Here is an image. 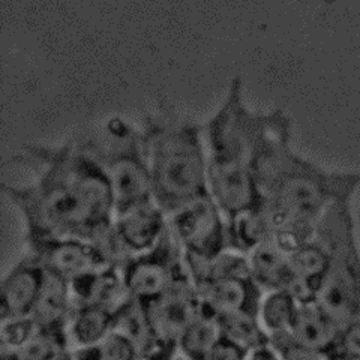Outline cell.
I'll list each match as a JSON object with an SVG mask.
<instances>
[{"mask_svg":"<svg viewBox=\"0 0 360 360\" xmlns=\"http://www.w3.org/2000/svg\"><path fill=\"white\" fill-rule=\"evenodd\" d=\"M74 360H140L141 353L132 341L112 330L98 344L71 352Z\"/></svg>","mask_w":360,"mask_h":360,"instance_id":"7402d4cb","label":"cell"},{"mask_svg":"<svg viewBox=\"0 0 360 360\" xmlns=\"http://www.w3.org/2000/svg\"><path fill=\"white\" fill-rule=\"evenodd\" d=\"M251 276L263 291L295 288V274L290 264L288 251L275 240H269L248 254Z\"/></svg>","mask_w":360,"mask_h":360,"instance_id":"9a60e30c","label":"cell"},{"mask_svg":"<svg viewBox=\"0 0 360 360\" xmlns=\"http://www.w3.org/2000/svg\"><path fill=\"white\" fill-rule=\"evenodd\" d=\"M168 233V213L153 200L117 213L111 242L122 263L129 257L153 250Z\"/></svg>","mask_w":360,"mask_h":360,"instance_id":"30bf717a","label":"cell"},{"mask_svg":"<svg viewBox=\"0 0 360 360\" xmlns=\"http://www.w3.org/2000/svg\"><path fill=\"white\" fill-rule=\"evenodd\" d=\"M74 311V297L70 281L47 272L44 287L32 317L39 326V330L58 336L66 344V328Z\"/></svg>","mask_w":360,"mask_h":360,"instance_id":"5bb4252c","label":"cell"},{"mask_svg":"<svg viewBox=\"0 0 360 360\" xmlns=\"http://www.w3.org/2000/svg\"><path fill=\"white\" fill-rule=\"evenodd\" d=\"M176 360H188L186 357H184V356H180L179 353H177V357H176Z\"/></svg>","mask_w":360,"mask_h":360,"instance_id":"f1b7e54d","label":"cell"},{"mask_svg":"<svg viewBox=\"0 0 360 360\" xmlns=\"http://www.w3.org/2000/svg\"><path fill=\"white\" fill-rule=\"evenodd\" d=\"M217 320L222 336L238 344L248 353L270 342V336L257 314L230 312L218 315Z\"/></svg>","mask_w":360,"mask_h":360,"instance_id":"44dd1931","label":"cell"},{"mask_svg":"<svg viewBox=\"0 0 360 360\" xmlns=\"http://www.w3.org/2000/svg\"><path fill=\"white\" fill-rule=\"evenodd\" d=\"M330 248V263L315 302L342 328L360 317V248L352 200H341L326 212L315 229Z\"/></svg>","mask_w":360,"mask_h":360,"instance_id":"5b68a950","label":"cell"},{"mask_svg":"<svg viewBox=\"0 0 360 360\" xmlns=\"http://www.w3.org/2000/svg\"><path fill=\"white\" fill-rule=\"evenodd\" d=\"M115 330L127 336L139 348L141 356L158 347L149 314L143 303L131 299L115 314Z\"/></svg>","mask_w":360,"mask_h":360,"instance_id":"ffe728a7","label":"cell"},{"mask_svg":"<svg viewBox=\"0 0 360 360\" xmlns=\"http://www.w3.org/2000/svg\"><path fill=\"white\" fill-rule=\"evenodd\" d=\"M39 332V326L32 315L0 320V350H18Z\"/></svg>","mask_w":360,"mask_h":360,"instance_id":"603a6c76","label":"cell"},{"mask_svg":"<svg viewBox=\"0 0 360 360\" xmlns=\"http://www.w3.org/2000/svg\"><path fill=\"white\" fill-rule=\"evenodd\" d=\"M246 360H284L281 353L276 350V348L272 344L263 345L260 348H255V350L248 353Z\"/></svg>","mask_w":360,"mask_h":360,"instance_id":"83f0119b","label":"cell"},{"mask_svg":"<svg viewBox=\"0 0 360 360\" xmlns=\"http://www.w3.org/2000/svg\"><path fill=\"white\" fill-rule=\"evenodd\" d=\"M185 274L184 252L172 233L153 250L122 262V275L129 296L143 305L162 296Z\"/></svg>","mask_w":360,"mask_h":360,"instance_id":"ba28073f","label":"cell"},{"mask_svg":"<svg viewBox=\"0 0 360 360\" xmlns=\"http://www.w3.org/2000/svg\"><path fill=\"white\" fill-rule=\"evenodd\" d=\"M248 352L238 344L231 342L227 338L221 336L217 345L212 348L206 360H246Z\"/></svg>","mask_w":360,"mask_h":360,"instance_id":"484cf974","label":"cell"},{"mask_svg":"<svg viewBox=\"0 0 360 360\" xmlns=\"http://www.w3.org/2000/svg\"><path fill=\"white\" fill-rule=\"evenodd\" d=\"M221 336L217 317L201 307V312L180 335L176 345L177 353L188 360H206Z\"/></svg>","mask_w":360,"mask_h":360,"instance_id":"ac0fdd59","label":"cell"},{"mask_svg":"<svg viewBox=\"0 0 360 360\" xmlns=\"http://www.w3.org/2000/svg\"><path fill=\"white\" fill-rule=\"evenodd\" d=\"M47 270L26 252L5 274L0 285V320L26 317L35 311Z\"/></svg>","mask_w":360,"mask_h":360,"instance_id":"7c38bea8","label":"cell"},{"mask_svg":"<svg viewBox=\"0 0 360 360\" xmlns=\"http://www.w3.org/2000/svg\"><path fill=\"white\" fill-rule=\"evenodd\" d=\"M205 311L218 317L230 312L258 315L263 290L252 278H219L195 285Z\"/></svg>","mask_w":360,"mask_h":360,"instance_id":"4fadbf2b","label":"cell"},{"mask_svg":"<svg viewBox=\"0 0 360 360\" xmlns=\"http://www.w3.org/2000/svg\"><path fill=\"white\" fill-rule=\"evenodd\" d=\"M284 112H257L246 105L242 78L230 83L227 96L202 125L209 193L230 218L257 206V165L269 135Z\"/></svg>","mask_w":360,"mask_h":360,"instance_id":"3957f363","label":"cell"},{"mask_svg":"<svg viewBox=\"0 0 360 360\" xmlns=\"http://www.w3.org/2000/svg\"><path fill=\"white\" fill-rule=\"evenodd\" d=\"M115 330V314L98 305H77L66 328V341L71 352L98 344Z\"/></svg>","mask_w":360,"mask_h":360,"instance_id":"e0dca14e","label":"cell"},{"mask_svg":"<svg viewBox=\"0 0 360 360\" xmlns=\"http://www.w3.org/2000/svg\"><path fill=\"white\" fill-rule=\"evenodd\" d=\"M78 143L107 173L115 194L116 215L155 200L140 128L116 117Z\"/></svg>","mask_w":360,"mask_h":360,"instance_id":"8992f818","label":"cell"},{"mask_svg":"<svg viewBox=\"0 0 360 360\" xmlns=\"http://www.w3.org/2000/svg\"><path fill=\"white\" fill-rule=\"evenodd\" d=\"M17 158L35 172L29 185L4 186L21 218L25 240L75 238L115 251V194L104 168L80 143L30 144Z\"/></svg>","mask_w":360,"mask_h":360,"instance_id":"6da1fadb","label":"cell"},{"mask_svg":"<svg viewBox=\"0 0 360 360\" xmlns=\"http://www.w3.org/2000/svg\"><path fill=\"white\" fill-rule=\"evenodd\" d=\"M26 251L45 267L47 272L74 281L105 266L119 263L110 246L75 238L26 239Z\"/></svg>","mask_w":360,"mask_h":360,"instance_id":"9c48e42d","label":"cell"},{"mask_svg":"<svg viewBox=\"0 0 360 360\" xmlns=\"http://www.w3.org/2000/svg\"><path fill=\"white\" fill-rule=\"evenodd\" d=\"M140 132L153 197L167 213L210 194L202 125L165 111L146 119Z\"/></svg>","mask_w":360,"mask_h":360,"instance_id":"277c9868","label":"cell"},{"mask_svg":"<svg viewBox=\"0 0 360 360\" xmlns=\"http://www.w3.org/2000/svg\"><path fill=\"white\" fill-rule=\"evenodd\" d=\"M340 329L317 302L308 300L300 302L288 335L297 344L330 352Z\"/></svg>","mask_w":360,"mask_h":360,"instance_id":"2e32d148","label":"cell"},{"mask_svg":"<svg viewBox=\"0 0 360 360\" xmlns=\"http://www.w3.org/2000/svg\"><path fill=\"white\" fill-rule=\"evenodd\" d=\"M300 305V300L290 290L264 291L258 307V319L270 338L288 333Z\"/></svg>","mask_w":360,"mask_h":360,"instance_id":"d6986e66","label":"cell"},{"mask_svg":"<svg viewBox=\"0 0 360 360\" xmlns=\"http://www.w3.org/2000/svg\"><path fill=\"white\" fill-rule=\"evenodd\" d=\"M360 176L329 172L291 148V123L284 115L269 135L257 165V206L274 240L291 251L308 242L335 202L352 200Z\"/></svg>","mask_w":360,"mask_h":360,"instance_id":"7a4b0ae2","label":"cell"},{"mask_svg":"<svg viewBox=\"0 0 360 360\" xmlns=\"http://www.w3.org/2000/svg\"><path fill=\"white\" fill-rule=\"evenodd\" d=\"M144 307L158 344L176 347L180 335L201 312V300L186 270L162 296Z\"/></svg>","mask_w":360,"mask_h":360,"instance_id":"8fae6325","label":"cell"},{"mask_svg":"<svg viewBox=\"0 0 360 360\" xmlns=\"http://www.w3.org/2000/svg\"><path fill=\"white\" fill-rule=\"evenodd\" d=\"M168 227L185 257L206 260L230 250L227 217L210 194L172 210Z\"/></svg>","mask_w":360,"mask_h":360,"instance_id":"52a82bcc","label":"cell"},{"mask_svg":"<svg viewBox=\"0 0 360 360\" xmlns=\"http://www.w3.org/2000/svg\"><path fill=\"white\" fill-rule=\"evenodd\" d=\"M330 353L338 360H360V317L342 326Z\"/></svg>","mask_w":360,"mask_h":360,"instance_id":"d4e9b609","label":"cell"},{"mask_svg":"<svg viewBox=\"0 0 360 360\" xmlns=\"http://www.w3.org/2000/svg\"><path fill=\"white\" fill-rule=\"evenodd\" d=\"M177 348L170 345H158L149 353L140 357V360H176Z\"/></svg>","mask_w":360,"mask_h":360,"instance_id":"4316f807","label":"cell"},{"mask_svg":"<svg viewBox=\"0 0 360 360\" xmlns=\"http://www.w3.org/2000/svg\"><path fill=\"white\" fill-rule=\"evenodd\" d=\"M270 344L276 348L284 360H338L328 350H319V348L297 344L295 340H291L288 333L270 338Z\"/></svg>","mask_w":360,"mask_h":360,"instance_id":"cb8c5ba5","label":"cell"}]
</instances>
